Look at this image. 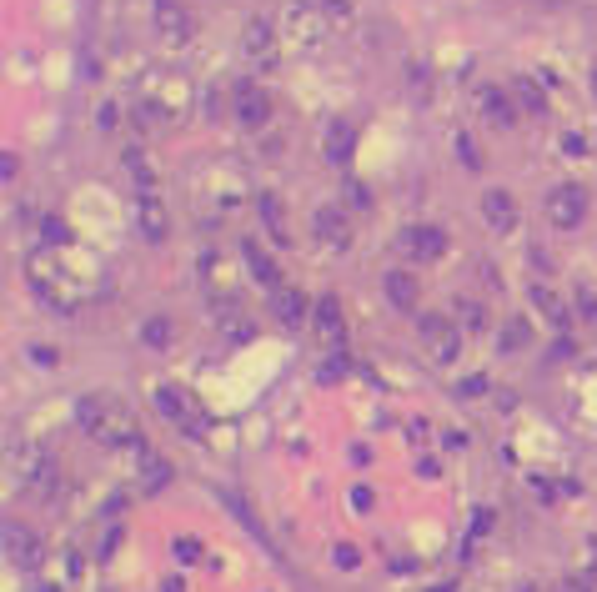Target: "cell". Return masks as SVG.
Here are the masks:
<instances>
[{
	"label": "cell",
	"instance_id": "1",
	"mask_svg": "<svg viewBox=\"0 0 597 592\" xmlns=\"http://www.w3.org/2000/svg\"><path fill=\"white\" fill-rule=\"evenodd\" d=\"M286 41H296L302 51H317V46H327V36H332V26H327V16L312 6V0H291L286 6Z\"/></svg>",
	"mask_w": 597,
	"mask_h": 592
},
{
	"label": "cell",
	"instance_id": "2",
	"mask_svg": "<svg viewBox=\"0 0 597 592\" xmlns=\"http://www.w3.org/2000/svg\"><path fill=\"white\" fill-rule=\"evenodd\" d=\"M81 427L96 432L101 442H126V437H131L126 412H121L111 397H86V402H81Z\"/></svg>",
	"mask_w": 597,
	"mask_h": 592
},
{
	"label": "cell",
	"instance_id": "3",
	"mask_svg": "<svg viewBox=\"0 0 597 592\" xmlns=\"http://www.w3.org/2000/svg\"><path fill=\"white\" fill-rule=\"evenodd\" d=\"M151 11H156V36L166 46H186L191 41V16L181 0H151Z\"/></svg>",
	"mask_w": 597,
	"mask_h": 592
},
{
	"label": "cell",
	"instance_id": "4",
	"mask_svg": "<svg viewBox=\"0 0 597 592\" xmlns=\"http://www.w3.org/2000/svg\"><path fill=\"white\" fill-rule=\"evenodd\" d=\"M582 216H587V191H582V186H557V191L547 196V221H552V226L567 231V226H577Z\"/></svg>",
	"mask_w": 597,
	"mask_h": 592
},
{
	"label": "cell",
	"instance_id": "5",
	"mask_svg": "<svg viewBox=\"0 0 597 592\" xmlns=\"http://www.w3.org/2000/svg\"><path fill=\"white\" fill-rule=\"evenodd\" d=\"M241 51L256 61V66H271L276 61V31L256 16V21H246V31H241Z\"/></svg>",
	"mask_w": 597,
	"mask_h": 592
},
{
	"label": "cell",
	"instance_id": "6",
	"mask_svg": "<svg viewBox=\"0 0 597 592\" xmlns=\"http://www.w3.org/2000/svg\"><path fill=\"white\" fill-rule=\"evenodd\" d=\"M6 557H11L16 567H41V542H36V532L21 527V522H6Z\"/></svg>",
	"mask_w": 597,
	"mask_h": 592
},
{
	"label": "cell",
	"instance_id": "7",
	"mask_svg": "<svg viewBox=\"0 0 597 592\" xmlns=\"http://www.w3.org/2000/svg\"><path fill=\"white\" fill-rule=\"evenodd\" d=\"M402 251L417 256V261H437L447 251V236L437 226H412V231H402Z\"/></svg>",
	"mask_w": 597,
	"mask_h": 592
},
{
	"label": "cell",
	"instance_id": "8",
	"mask_svg": "<svg viewBox=\"0 0 597 592\" xmlns=\"http://www.w3.org/2000/svg\"><path fill=\"white\" fill-rule=\"evenodd\" d=\"M422 337L432 342V357H437V362H452V357L462 352L457 327H452V322H442V317H422Z\"/></svg>",
	"mask_w": 597,
	"mask_h": 592
},
{
	"label": "cell",
	"instance_id": "9",
	"mask_svg": "<svg viewBox=\"0 0 597 592\" xmlns=\"http://www.w3.org/2000/svg\"><path fill=\"white\" fill-rule=\"evenodd\" d=\"M136 231H141L146 241H166V206H161L151 191L136 196Z\"/></svg>",
	"mask_w": 597,
	"mask_h": 592
},
{
	"label": "cell",
	"instance_id": "10",
	"mask_svg": "<svg viewBox=\"0 0 597 592\" xmlns=\"http://www.w3.org/2000/svg\"><path fill=\"white\" fill-rule=\"evenodd\" d=\"M156 402H161V412H166L176 427H186V432H201V417H196V407H191V397H186L181 387H161V392H156Z\"/></svg>",
	"mask_w": 597,
	"mask_h": 592
},
{
	"label": "cell",
	"instance_id": "11",
	"mask_svg": "<svg viewBox=\"0 0 597 592\" xmlns=\"http://www.w3.org/2000/svg\"><path fill=\"white\" fill-rule=\"evenodd\" d=\"M266 116H271V96L256 91V86H241L236 91V121L241 126H266Z\"/></svg>",
	"mask_w": 597,
	"mask_h": 592
},
{
	"label": "cell",
	"instance_id": "12",
	"mask_svg": "<svg viewBox=\"0 0 597 592\" xmlns=\"http://www.w3.org/2000/svg\"><path fill=\"white\" fill-rule=\"evenodd\" d=\"M271 312H276L286 327H302V322H307V312H312V302H307L302 291L281 286V291H271Z\"/></svg>",
	"mask_w": 597,
	"mask_h": 592
},
{
	"label": "cell",
	"instance_id": "13",
	"mask_svg": "<svg viewBox=\"0 0 597 592\" xmlns=\"http://www.w3.org/2000/svg\"><path fill=\"white\" fill-rule=\"evenodd\" d=\"M482 216H487L497 231H512V226H517V206H512V196H507V191H487Z\"/></svg>",
	"mask_w": 597,
	"mask_h": 592
},
{
	"label": "cell",
	"instance_id": "14",
	"mask_svg": "<svg viewBox=\"0 0 597 592\" xmlns=\"http://www.w3.org/2000/svg\"><path fill=\"white\" fill-rule=\"evenodd\" d=\"M387 296H392L402 312H417V276L412 271H392L387 276Z\"/></svg>",
	"mask_w": 597,
	"mask_h": 592
},
{
	"label": "cell",
	"instance_id": "15",
	"mask_svg": "<svg viewBox=\"0 0 597 592\" xmlns=\"http://www.w3.org/2000/svg\"><path fill=\"white\" fill-rule=\"evenodd\" d=\"M482 111H487L492 126H512V121H517V111H512V101H507L502 91H482Z\"/></svg>",
	"mask_w": 597,
	"mask_h": 592
},
{
	"label": "cell",
	"instance_id": "16",
	"mask_svg": "<svg viewBox=\"0 0 597 592\" xmlns=\"http://www.w3.org/2000/svg\"><path fill=\"white\" fill-rule=\"evenodd\" d=\"M317 231H322V241H327V246H347V221H342L332 206H322V211H317Z\"/></svg>",
	"mask_w": 597,
	"mask_h": 592
},
{
	"label": "cell",
	"instance_id": "17",
	"mask_svg": "<svg viewBox=\"0 0 597 592\" xmlns=\"http://www.w3.org/2000/svg\"><path fill=\"white\" fill-rule=\"evenodd\" d=\"M246 261H251V271H256V276H261V281H266L271 291H281V271L271 266V256H266V251H261L256 241H246Z\"/></svg>",
	"mask_w": 597,
	"mask_h": 592
},
{
	"label": "cell",
	"instance_id": "18",
	"mask_svg": "<svg viewBox=\"0 0 597 592\" xmlns=\"http://www.w3.org/2000/svg\"><path fill=\"white\" fill-rule=\"evenodd\" d=\"M256 206H261V216H266V231H271V241H291V236H286V221H281V206H276V196H256Z\"/></svg>",
	"mask_w": 597,
	"mask_h": 592
},
{
	"label": "cell",
	"instance_id": "19",
	"mask_svg": "<svg viewBox=\"0 0 597 592\" xmlns=\"http://www.w3.org/2000/svg\"><path fill=\"white\" fill-rule=\"evenodd\" d=\"M141 342H146V347H171V342H176V327H171L166 317H151V322L141 327Z\"/></svg>",
	"mask_w": 597,
	"mask_h": 592
},
{
	"label": "cell",
	"instance_id": "20",
	"mask_svg": "<svg viewBox=\"0 0 597 592\" xmlns=\"http://www.w3.org/2000/svg\"><path fill=\"white\" fill-rule=\"evenodd\" d=\"M317 332H322L327 342L342 332V312H337V302H332V296H327V302H317Z\"/></svg>",
	"mask_w": 597,
	"mask_h": 592
},
{
	"label": "cell",
	"instance_id": "21",
	"mask_svg": "<svg viewBox=\"0 0 597 592\" xmlns=\"http://www.w3.org/2000/svg\"><path fill=\"white\" fill-rule=\"evenodd\" d=\"M532 307H542V312H547V322H567V317H562V302H557V296H552L547 286H532Z\"/></svg>",
	"mask_w": 597,
	"mask_h": 592
},
{
	"label": "cell",
	"instance_id": "22",
	"mask_svg": "<svg viewBox=\"0 0 597 592\" xmlns=\"http://www.w3.org/2000/svg\"><path fill=\"white\" fill-rule=\"evenodd\" d=\"M517 96H522V106H527V111H542V106H547V101H542V91H532L527 81H517Z\"/></svg>",
	"mask_w": 597,
	"mask_h": 592
},
{
	"label": "cell",
	"instance_id": "23",
	"mask_svg": "<svg viewBox=\"0 0 597 592\" xmlns=\"http://www.w3.org/2000/svg\"><path fill=\"white\" fill-rule=\"evenodd\" d=\"M166 482V462L161 457H146V487H161Z\"/></svg>",
	"mask_w": 597,
	"mask_h": 592
},
{
	"label": "cell",
	"instance_id": "24",
	"mask_svg": "<svg viewBox=\"0 0 597 592\" xmlns=\"http://www.w3.org/2000/svg\"><path fill=\"white\" fill-rule=\"evenodd\" d=\"M457 151H462V161H467L472 171L482 166V156H477V146H472V136H457Z\"/></svg>",
	"mask_w": 597,
	"mask_h": 592
},
{
	"label": "cell",
	"instance_id": "25",
	"mask_svg": "<svg viewBox=\"0 0 597 592\" xmlns=\"http://www.w3.org/2000/svg\"><path fill=\"white\" fill-rule=\"evenodd\" d=\"M176 552H181V562H196V552H201V547H196L191 537H181V542H176Z\"/></svg>",
	"mask_w": 597,
	"mask_h": 592
},
{
	"label": "cell",
	"instance_id": "26",
	"mask_svg": "<svg viewBox=\"0 0 597 592\" xmlns=\"http://www.w3.org/2000/svg\"><path fill=\"white\" fill-rule=\"evenodd\" d=\"M312 6H337V11H347V0H312Z\"/></svg>",
	"mask_w": 597,
	"mask_h": 592
},
{
	"label": "cell",
	"instance_id": "27",
	"mask_svg": "<svg viewBox=\"0 0 597 592\" xmlns=\"http://www.w3.org/2000/svg\"><path fill=\"white\" fill-rule=\"evenodd\" d=\"M592 91H597V76H592Z\"/></svg>",
	"mask_w": 597,
	"mask_h": 592
}]
</instances>
